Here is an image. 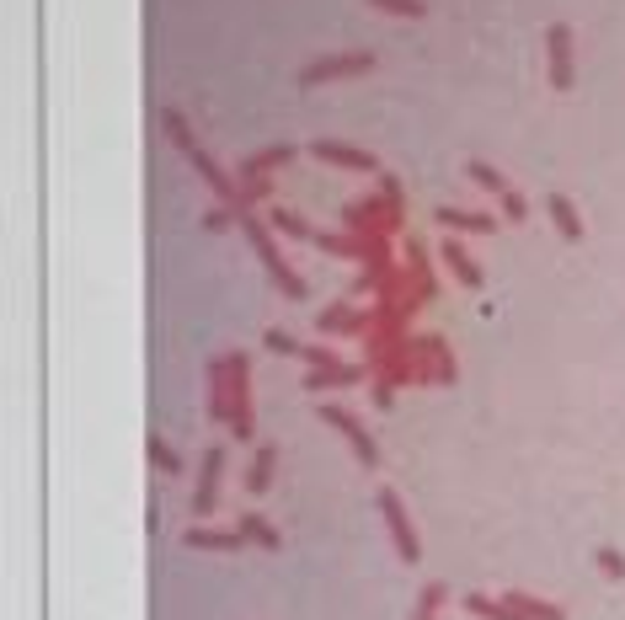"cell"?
Masks as SVG:
<instances>
[{
  "label": "cell",
  "mask_w": 625,
  "mask_h": 620,
  "mask_svg": "<svg viewBox=\"0 0 625 620\" xmlns=\"http://www.w3.org/2000/svg\"><path fill=\"white\" fill-rule=\"evenodd\" d=\"M241 230H246V241L257 246V257H262V268L273 273V284H278V294H289V300H305V273L294 268V262L284 257V246H278V236H273V225L262 220V214H241Z\"/></svg>",
  "instance_id": "obj_1"
},
{
  "label": "cell",
  "mask_w": 625,
  "mask_h": 620,
  "mask_svg": "<svg viewBox=\"0 0 625 620\" xmlns=\"http://www.w3.org/2000/svg\"><path fill=\"white\" fill-rule=\"evenodd\" d=\"M342 225H348L353 236H390L396 241L401 225H406V209L390 204L385 193H369V198H353V204L342 209Z\"/></svg>",
  "instance_id": "obj_3"
},
{
  "label": "cell",
  "mask_w": 625,
  "mask_h": 620,
  "mask_svg": "<svg viewBox=\"0 0 625 620\" xmlns=\"http://www.w3.org/2000/svg\"><path fill=\"white\" fill-rule=\"evenodd\" d=\"M374 193H385L390 204H401V209H406V188H401V182L390 177V172H380V177H374Z\"/></svg>",
  "instance_id": "obj_34"
},
{
  "label": "cell",
  "mask_w": 625,
  "mask_h": 620,
  "mask_svg": "<svg viewBox=\"0 0 625 620\" xmlns=\"http://www.w3.org/2000/svg\"><path fill=\"white\" fill-rule=\"evenodd\" d=\"M497 204H503V214H508V220H513V225H519V220H524V214H529V204H524V193H519V188H513L508 198H497Z\"/></svg>",
  "instance_id": "obj_35"
},
{
  "label": "cell",
  "mask_w": 625,
  "mask_h": 620,
  "mask_svg": "<svg viewBox=\"0 0 625 620\" xmlns=\"http://www.w3.org/2000/svg\"><path fill=\"white\" fill-rule=\"evenodd\" d=\"M305 155H316V161L337 166V172H364V177H380V172H385V166L374 161V150H358V145H348V139H310Z\"/></svg>",
  "instance_id": "obj_6"
},
{
  "label": "cell",
  "mask_w": 625,
  "mask_h": 620,
  "mask_svg": "<svg viewBox=\"0 0 625 620\" xmlns=\"http://www.w3.org/2000/svg\"><path fill=\"white\" fill-rule=\"evenodd\" d=\"M439 225L449 230V236H487V230H497L492 214H481V209H455V204L439 209Z\"/></svg>",
  "instance_id": "obj_15"
},
{
  "label": "cell",
  "mask_w": 625,
  "mask_h": 620,
  "mask_svg": "<svg viewBox=\"0 0 625 620\" xmlns=\"http://www.w3.org/2000/svg\"><path fill=\"white\" fill-rule=\"evenodd\" d=\"M369 11H385V17L417 22V17H428V0H369Z\"/></svg>",
  "instance_id": "obj_29"
},
{
  "label": "cell",
  "mask_w": 625,
  "mask_h": 620,
  "mask_svg": "<svg viewBox=\"0 0 625 620\" xmlns=\"http://www.w3.org/2000/svg\"><path fill=\"white\" fill-rule=\"evenodd\" d=\"M374 375L369 364H337V369H310L305 375V391L310 396H326V391H353V385H364Z\"/></svg>",
  "instance_id": "obj_11"
},
{
  "label": "cell",
  "mask_w": 625,
  "mask_h": 620,
  "mask_svg": "<svg viewBox=\"0 0 625 620\" xmlns=\"http://www.w3.org/2000/svg\"><path fill=\"white\" fill-rule=\"evenodd\" d=\"M444 599H449V583H428V588H423V599H417V615H412V620H439Z\"/></svg>",
  "instance_id": "obj_31"
},
{
  "label": "cell",
  "mask_w": 625,
  "mask_h": 620,
  "mask_svg": "<svg viewBox=\"0 0 625 620\" xmlns=\"http://www.w3.org/2000/svg\"><path fill=\"white\" fill-rule=\"evenodd\" d=\"M374 503H380V519H385L390 540H396V556H401L406 567H417V556H423V546H417V530H412V519H406L401 498H396L390 487H380V492H374Z\"/></svg>",
  "instance_id": "obj_7"
},
{
  "label": "cell",
  "mask_w": 625,
  "mask_h": 620,
  "mask_svg": "<svg viewBox=\"0 0 625 620\" xmlns=\"http://www.w3.org/2000/svg\"><path fill=\"white\" fill-rule=\"evenodd\" d=\"M316 417H321V423H326V428H337V433H342V439H348V444H353V455H358V465H369V471H374V465H380V444H374V439H369V428H364V423H358V417H353L348 407H337V401H321V412H316Z\"/></svg>",
  "instance_id": "obj_5"
},
{
  "label": "cell",
  "mask_w": 625,
  "mask_h": 620,
  "mask_svg": "<svg viewBox=\"0 0 625 620\" xmlns=\"http://www.w3.org/2000/svg\"><path fill=\"white\" fill-rule=\"evenodd\" d=\"M439 262L460 278V289H481V268H476V257L460 246V236H444L439 241Z\"/></svg>",
  "instance_id": "obj_13"
},
{
  "label": "cell",
  "mask_w": 625,
  "mask_h": 620,
  "mask_svg": "<svg viewBox=\"0 0 625 620\" xmlns=\"http://www.w3.org/2000/svg\"><path fill=\"white\" fill-rule=\"evenodd\" d=\"M230 220H241V214L236 209H209V214H203V230H225Z\"/></svg>",
  "instance_id": "obj_36"
},
{
  "label": "cell",
  "mask_w": 625,
  "mask_h": 620,
  "mask_svg": "<svg viewBox=\"0 0 625 620\" xmlns=\"http://www.w3.org/2000/svg\"><path fill=\"white\" fill-rule=\"evenodd\" d=\"M236 530L246 535V546H257V551H284V535H278V524H273V519H262L257 508H241Z\"/></svg>",
  "instance_id": "obj_14"
},
{
  "label": "cell",
  "mask_w": 625,
  "mask_h": 620,
  "mask_svg": "<svg viewBox=\"0 0 625 620\" xmlns=\"http://www.w3.org/2000/svg\"><path fill=\"white\" fill-rule=\"evenodd\" d=\"M225 364H230V417H225V428H230V439H236V444H252V439H257L252 353H246V348H230V353H225Z\"/></svg>",
  "instance_id": "obj_2"
},
{
  "label": "cell",
  "mask_w": 625,
  "mask_h": 620,
  "mask_svg": "<svg viewBox=\"0 0 625 620\" xmlns=\"http://www.w3.org/2000/svg\"><path fill=\"white\" fill-rule=\"evenodd\" d=\"M305 364H310V369H337L342 359H337V353L326 348V343H310V348H305Z\"/></svg>",
  "instance_id": "obj_33"
},
{
  "label": "cell",
  "mask_w": 625,
  "mask_h": 620,
  "mask_svg": "<svg viewBox=\"0 0 625 620\" xmlns=\"http://www.w3.org/2000/svg\"><path fill=\"white\" fill-rule=\"evenodd\" d=\"M401 262H406V273H412V284L423 289V300H433V294H439V278H433L423 246H417V241H406V246H401Z\"/></svg>",
  "instance_id": "obj_22"
},
{
  "label": "cell",
  "mask_w": 625,
  "mask_h": 620,
  "mask_svg": "<svg viewBox=\"0 0 625 620\" xmlns=\"http://www.w3.org/2000/svg\"><path fill=\"white\" fill-rule=\"evenodd\" d=\"M289 161H300V145H268V150L246 155L241 172H246V177H273V172H284Z\"/></svg>",
  "instance_id": "obj_17"
},
{
  "label": "cell",
  "mask_w": 625,
  "mask_h": 620,
  "mask_svg": "<svg viewBox=\"0 0 625 620\" xmlns=\"http://www.w3.org/2000/svg\"><path fill=\"white\" fill-rule=\"evenodd\" d=\"M374 70V49H337L321 54L300 70V86H326V81H348V75H369Z\"/></svg>",
  "instance_id": "obj_4"
},
{
  "label": "cell",
  "mask_w": 625,
  "mask_h": 620,
  "mask_svg": "<svg viewBox=\"0 0 625 620\" xmlns=\"http://www.w3.org/2000/svg\"><path fill=\"white\" fill-rule=\"evenodd\" d=\"M369 327H374V310H369V305L337 300V305L316 310V332H326V337H364Z\"/></svg>",
  "instance_id": "obj_10"
},
{
  "label": "cell",
  "mask_w": 625,
  "mask_h": 620,
  "mask_svg": "<svg viewBox=\"0 0 625 620\" xmlns=\"http://www.w3.org/2000/svg\"><path fill=\"white\" fill-rule=\"evenodd\" d=\"M161 134L177 145L182 155H193L198 150V139H193V123H187V113H177V107H161Z\"/></svg>",
  "instance_id": "obj_25"
},
{
  "label": "cell",
  "mask_w": 625,
  "mask_h": 620,
  "mask_svg": "<svg viewBox=\"0 0 625 620\" xmlns=\"http://www.w3.org/2000/svg\"><path fill=\"white\" fill-rule=\"evenodd\" d=\"M465 615H476V620H524L508 599H487V594H465Z\"/></svg>",
  "instance_id": "obj_26"
},
{
  "label": "cell",
  "mask_w": 625,
  "mask_h": 620,
  "mask_svg": "<svg viewBox=\"0 0 625 620\" xmlns=\"http://www.w3.org/2000/svg\"><path fill=\"white\" fill-rule=\"evenodd\" d=\"M273 465H278V444H257L252 471H246V492H252V498H262V492L273 487Z\"/></svg>",
  "instance_id": "obj_21"
},
{
  "label": "cell",
  "mask_w": 625,
  "mask_h": 620,
  "mask_svg": "<svg viewBox=\"0 0 625 620\" xmlns=\"http://www.w3.org/2000/svg\"><path fill=\"white\" fill-rule=\"evenodd\" d=\"M241 177V198H236V214H257L262 204H273V177H246V172H236Z\"/></svg>",
  "instance_id": "obj_24"
},
{
  "label": "cell",
  "mask_w": 625,
  "mask_h": 620,
  "mask_svg": "<svg viewBox=\"0 0 625 620\" xmlns=\"http://www.w3.org/2000/svg\"><path fill=\"white\" fill-rule=\"evenodd\" d=\"M369 396H374V407H390V401H396V385H390V380H369Z\"/></svg>",
  "instance_id": "obj_37"
},
{
  "label": "cell",
  "mask_w": 625,
  "mask_h": 620,
  "mask_svg": "<svg viewBox=\"0 0 625 620\" xmlns=\"http://www.w3.org/2000/svg\"><path fill=\"white\" fill-rule=\"evenodd\" d=\"M423 348H428V364H433V385H455V380H460L455 348H449L439 332H423Z\"/></svg>",
  "instance_id": "obj_16"
},
{
  "label": "cell",
  "mask_w": 625,
  "mask_h": 620,
  "mask_svg": "<svg viewBox=\"0 0 625 620\" xmlns=\"http://www.w3.org/2000/svg\"><path fill=\"white\" fill-rule=\"evenodd\" d=\"M545 214L561 230V241H583V214H577V204L567 193H545Z\"/></svg>",
  "instance_id": "obj_18"
},
{
  "label": "cell",
  "mask_w": 625,
  "mask_h": 620,
  "mask_svg": "<svg viewBox=\"0 0 625 620\" xmlns=\"http://www.w3.org/2000/svg\"><path fill=\"white\" fill-rule=\"evenodd\" d=\"M262 220L273 225V236H289V241H316V225L305 220V214H294V209H284V204H273Z\"/></svg>",
  "instance_id": "obj_20"
},
{
  "label": "cell",
  "mask_w": 625,
  "mask_h": 620,
  "mask_svg": "<svg viewBox=\"0 0 625 620\" xmlns=\"http://www.w3.org/2000/svg\"><path fill=\"white\" fill-rule=\"evenodd\" d=\"M599 572H604L609 583H625V556L615 546H599Z\"/></svg>",
  "instance_id": "obj_32"
},
{
  "label": "cell",
  "mask_w": 625,
  "mask_h": 620,
  "mask_svg": "<svg viewBox=\"0 0 625 620\" xmlns=\"http://www.w3.org/2000/svg\"><path fill=\"white\" fill-rule=\"evenodd\" d=\"M182 546L187 551H246V535L241 530H214V524H187Z\"/></svg>",
  "instance_id": "obj_12"
},
{
  "label": "cell",
  "mask_w": 625,
  "mask_h": 620,
  "mask_svg": "<svg viewBox=\"0 0 625 620\" xmlns=\"http://www.w3.org/2000/svg\"><path fill=\"white\" fill-rule=\"evenodd\" d=\"M545 75H551L556 91H572V81H577V70H572V27L567 22L545 27Z\"/></svg>",
  "instance_id": "obj_8"
},
{
  "label": "cell",
  "mask_w": 625,
  "mask_h": 620,
  "mask_svg": "<svg viewBox=\"0 0 625 620\" xmlns=\"http://www.w3.org/2000/svg\"><path fill=\"white\" fill-rule=\"evenodd\" d=\"M145 455H150V465H155V471H166V476H177V471H182V455H177V449H171V444L161 439V433H155V439L145 444Z\"/></svg>",
  "instance_id": "obj_28"
},
{
  "label": "cell",
  "mask_w": 625,
  "mask_h": 620,
  "mask_svg": "<svg viewBox=\"0 0 625 620\" xmlns=\"http://www.w3.org/2000/svg\"><path fill=\"white\" fill-rule=\"evenodd\" d=\"M262 343H268L273 353H289V359H300V364H305V348H310V343H300V337H289L284 327H268V332H262Z\"/></svg>",
  "instance_id": "obj_30"
},
{
  "label": "cell",
  "mask_w": 625,
  "mask_h": 620,
  "mask_svg": "<svg viewBox=\"0 0 625 620\" xmlns=\"http://www.w3.org/2000/svg\"><path fill=\"white\" fill-rule=\"evenodd\" d=\"M503 599H508L524 620H567V610H561L556 599H535V594H524V588H508Z\"/></svg>",
  "instance_id": "obj_23"
},
{
  "label": "cell",
  "mask_w": 625,
  "mask_h": 620,
  "mask_svg": "<svg viewBox=\"0 0 625 620\" xmlns=\"http://www.w3.org/2000/svg\"><path fill=\"white\" fill-rule=\"evenodd\" d=\"M220 482H225V444H209L203 449V471H198V487H193V514L209 519L220 508Z\"/></svg>",
  "instance_id": "obj_9"
},
{
  "label": "cell",
  "mask_w": 625,
  "mask_h": 620,
  "mask_svg": "<svg viewBox=\"0 0 625 620\" xmlns=\"http://www.w3.org/2000/svg\"><path fill=\"white\" fill-rule=\"evenodd\" d=\"M471 182H476V188H487L492 198H508V193H513V182L497 172L492 161H471Z\"/></svg>",
  "instance_id": "obj_27"
},
{
  "label": "cell",
  "mask_w": 625,
  "mask_h": 620,
  "mask_svg": "<svg viewBox=\"0 0 625 620\" xmlns=\"http://www.w3.org/2000/svg\"><path fill=\"white\" fill-rule=\"evenodd\" d=\"M203 375H209V417H230V364H225V353L220 359H209V369H203Z\"/></svg>",
  "instance_id": "obj_19"
}]
</instances>
